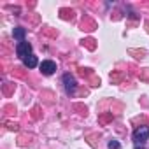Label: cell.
<instances>
[{"label": "cell", "mask_w": 149, "mask_h": 149, "mask_svg": "<svg viewBox=\"0 0 149 149\" xmlns=\"http://www.w3.org/2000/svg\"><path fill=\"white\" fill-rule=\"evenodd\" d=\"M39 67H40V70H42L44 76H51V74L56 70V63H54V61H51V60H44Z\"/></svg>", "instance_id": "3957f363"}, {"label": "cell", "mask_w": 149, "mask_h": 149, "mask_svg": "<svg viewBox=\"0 0 149 149\" xmlns=\"http://www.w3.org/2000/svg\"><path fill=\"white\" fill-rule=\"evenodd\" d=\"M16 53H18V56H19V58H23V60H25L26 56H30V54H32V44H30V42H26V40H25V42H19V44H18V47H16Z\"/></svg>", "instance_id": "7a4b0ae2"}, {"label": "cell", "mask_w": 149, "mask_h": 149, "mask_svg": "<svg viewBox=\"0 0 149 149\" xmlns=\"http://www.w3.org/2000/svg\"><path fill=\"white\" fill-rule=\"evenodd\" d=\"M107 146H109V149H119V142L118 140H111Z\"/></svg>", "instance_id": "52a82bcc"}, {"label": "cell", "mask_w": 149, "mask_h": 149, "mask_svg": "<svg viewBox=\"0 0 149 149\" xmlns=\"http://www.w3.org/2000/svg\"><path fill=\"white\" fill-rule=\"evenodd\" d=\"M63 83H65L67 93H74V91H76V79H74V76L65 74V76H63Z\"/></svg>", "instance_id": "277c9868"}, {"label": "cell", "mask_w": 149, "mask_h": 149, "mask_svg": "<svg viewBox=\"0 0 149 149\" xmlns=\"http://www.w3.org/2000/svg\"><path fill=\"white\" fill-rule=\"evenodd\" d=\"M149 137V126H140L133 132V142H135V149H142L144 142Z\"/></svg>", "instance_id": "6da1fadb"}, {"label": "cell", "mask_w": 149, "mask_h": 149, "mask_svg": "<svg viewBox=\"0 0 149 149\" xmlns=\"http://www.w3.org/2000/svg\"><path fill=\"white\" fill-rule=\"evenodd\" d=\"M23 63H25V67H28V68H33V67H37V65H39V60H37V56L30 54V56H26V58L23 60Z\"/></svg>", "instance_id": "5b68a950"}, {"label": "cell", "mask_w": 149, "mask_h": 149, "mask_svg": "<svg viewBox=\"0 0 149 149\" xmlns=\"http://www.w3.org/2000/svg\"><path fill=\"white\" fill-rule=\"evenodd\" d=\"M13 35H14L19 42H25V28H14Z\"/></svg>", "instance_id": "8992f818"}]
</instances>
